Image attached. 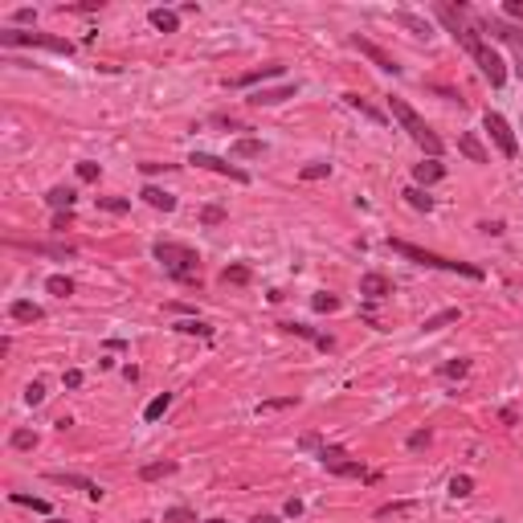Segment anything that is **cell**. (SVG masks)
Listing matches in <instances>:
<instances>
[{"label": "cell", "instance_id": "obj_1", "mask_svg": "<svg viewBox=\"0 0 523 523\" xmlns=\"http://www.w3.org/2000/svg\"><path fill=\"white\" fill-rule=\"evenodd\" d=\"M437 17H441V25L454 33V42L462 45L475 62H479V70L486 74V82H490V86H503V82H507V62H503L490 45L482 42L479 29H475V25H466V21L454 12V4H437Z\"/></svg>", "mask_w": 523, "mask_h": 523}, {"label": "cell", "instance_id": "obj_2", "mask_svg": "<svg viewBox=\"0 0 523 523\" xmlns=\"http://www.w3.org/2000/svg\"><path fill=\"white\" fill-rule=\"evenodd\" d=\"M152 254H156V262L172 274L176 282H196L201 286V258H196V250H188L180 241H156Z\"/></svg>", "mask_w": 523, "mask_h": 523}, {"label": "cell", "instance_id": "obj_3", "mask_svg": "<svg viewBox=\"0 0 523 523\" xmlns=\"http://www.w3.org/2000/svg\"><path fill=\"white\" fill-rule=\"evenodd\" d=\"M389 111H392V119L409 131V139H413L417 147H425V152H430V160L441 156V139H437V131L430 127V123H425V119H421V115H417L405 98H389Z\"/></svg>", "mask_w": 523, "mask_h": 523}, {"label": "cell", "instance_id": "obj_4", "mask_svg": "<svg viewBox=\"0 0 523 523\" xmlns=\"http://www.w3.org/2000/svg\"><path fill=\"white\" fill-rule=\"evenodd\" d=\"M389 250H392V254H401V258H409V262H417V266H425V270H450V274L482 278L479 266H470V262H454V258H441V254H430V250H421V246H413V241H401V237H389Z\"/></svg>", "mask_w": 523, "mask_h": 523}, {"label": "cell", "instance_id": "obj_5", "mask_svg": "<svg viewBox=\"0 0 523 523\" xmlns=\"http://www.w3.org/2000/svg\"><path fill=\"white\" fill-rule=\"evenodd\" d=\"M0 45H37V49L62 53V57H70V53H74V45L66 42V37H49V33H21V29H4V33H0Z\"/></svg>", "mask_w": 523, "mask_h": 523}, {"label": "cell", "instance_id": "obj_6", "mask_svg": "<svg viewBox=\"0 0 523 523\" xmlns=\"http://www.w3.org/2000/svg\"><path fill=\"white\" fill-rule=\"evenodd\" d=\"M319 462H323L331 475H344V479H376V475H368L360 462H351L344 446H323V450H319Z\"/></svg>", "mask_w": 523, "mask_h": 523}, {"label": "cell", "instance_id": "obj_7", "mask_svg": "<svg viewBox=\"0 0 523 523\" xmlns=\"http://www.w3.org/2000/svg\"><path fill=\"white\" fill-rule=\"evenodd\" d=\"M482 127L490 131V139H495V147L507 156V160H515L520 156V139H515V131H511V123L499 115V111H486L482 115Z\"/></svg>", "mask_w": 523, "mask_h": 523}, {"label": "cell", "instance_id": "obj_8", "mask_svg": "<svg viewBox=\"0 0 523 523\" xmlns=\"http://www.w3.org/2000/svg\"><path fill=\"white\" fill-rule=\"evenodd\" d=\"M188 164L209 168V172H217V176H229V180H237V184H250V172H246V168H237V164H229V160H221V156H209V152H192Z\"/></svg>", "mask_w": 523, "mask_h": 523}, {"label": "cell", "instance_id": "obj_9", "mask_svg": "<svg viewBox=\"0 0 523 523\" xmlns=\"http://www.w3.org/2000/svg\"><path fill=\"white\" fill-rule=\"evenodd\" d=\"M351 45H356V49H360V53H364V57H368V62H372L376 70H385V74H392V78L401 74V66H396V57H392V53H385L380 45H372V42H368V37H360V33H351Z\"/></svg>", "mask_w": 523, "mask_h": 523}, {"label": "cell", "instance_id": "obj_10", "mask_svg": "<svg viewBox=\"0 0 523 523\" xmlns=\"http://www.w3.org/2000/svg\"><path fill=\"white\" fill-rule=\"evenodd\" d=\"M45 479L53 482V486H70V490H82L86 499H94V503L102 499V486H98V482H90L86 475H70V470H49Z\"/></svg>", "mask_w": 523, "mask_h": 523}, {"label": "cell", "instance_id": "obj_11", "mask_svg": "<svg viewBox=\"0 0 523 523\" xmlns=\"http://www.w3.org/2000/svg\"><path fill=\"white\" fill-rule=\"evenodd\" d=\"M360 295H368V299H385V295H392V282L385 278V274H364L360 278Z\"/></svg>", "mask_w": 523, "mask_h": 523}, {"label": "cell", "instance_id": "obj_12", "mask_svg": "<svg viewBox=\"0 0 523 523\" xmlns=\"http://www.w3.org/2000/svg\"><path fill=\"white\" fill-rule=\"evenodd\" d=\"M266 78H282V66L278 62H270V66H262V70H250V74H241V78H233V86H258V82H266Z\"/></svg>", "mask_w": 523, "mask_h": 523}, {"label": "cell", "instance_id": "obj_13", "mask_svg": "<svg viewBox=\"0 0 523 523\" xmlns=\"http://www.w3.org/2000/svg\"><path fill=\"white\" fill-rule=\"evenodd\" d=\"M295 90H299V86H291V82H286V86H274V90H258L250 102H254V107H278V102L295 98Z\"/></svg>", "mask_w": 523, "mask_h": 523}, {"label": "cell", "instance_id": "obj_14", "mask_svg": "<svg viewBox=\"0 0 523 523\" xmlns=\"http://www.w3.org/2000/svg\"><path fill=\"white\" fill-rule=\"evenodd\" d=\"M74 201H78V192H74V188H62V184L45 192V205H49V209H57V213H70V209H74Z\"/></svg>", "mask_w": 523, "mask_h": 523}, {"label": "cell", "instance_id": "obj_15", "mask_svg": "<svg viewBox=\"0 0 523 523\" xmlns=\"http://www.w3.org/2000/svg\"><path fill=\"white\" fill-rule=\"evenodd\" d=\"M8 315H12L17 323H42L45 319V311L37 303H29V299H17V303L8 306Z\"/></svg>", "mask_w": 523, "mask_h": 523}, {"label": "cell", "instance_id": "obj_16", "mask_svg": "<svg viewBox=\"0 0 523 523\" xmlns=\"http://www.w3.org/2000/svg\"><path fill=\"white\" fill-rule=\"evenodd\" d=\"M139 196H143L152 209H160V213H172V209H176V196H172V192H164V188H156V184H147Z\"/></svg>", "mask_w": 523, "mask_h": 523}, {"label": "cell", "instance_id": "obj_17", "mask_svg": "<svg viewBox=\"0 0 523 523\" xmlns=\"http://www.w3.org/2000/svg\"><path fill=\"white\" fill-rule=\"evenodd\" d=\"M441 176H446V168H441V164H437V160H421V164H417V168H413V180H417V188H421V184H425V188H430V184H437V180H441Z\"/></svg>", "mask_w": 523, "mask_h": 523}, {"label": "cell", "instance_id": "obj_18", "mask_svg": "<svg viewBox=\"0 0 523 523\" xmlns=\"http://www.w3.org/2000/svg\"><path fill=\"white\" fill-rule=\"evenodd\" d=\"M344 102H348L351 111H360V115H364V119H372V123H385V119H389V115H385V111H376V107H372V102H368V98H360V94H344Z\"/></svg>", "mask_w": 523, "mask_h": 523}, {"label": "cell", "instance_id": "obj_19", "mask_svg": "<svg viewBox=\"0 0 523 523\" xmlns=\"http://www.w3.org/2000/svg\"><path fill=\"white\" fill-rule=\"evenodd\" d=\"M462 319V311L458 306H446V311H437V315H430L425 323H421V331H441V327H450V323H458Z\"/></svg>", "mask_w": 523, "mask_h": 523}, {"label": "cell", "instance_id": "obj_20", "mask_svg": "<svg viewBox=\"0 0 523 523\" xmlns=\"http://www.w3.org/2000/svg\"><path fill=\"white\" fill-rule=\"evenodd\" d=\"M147 21H152L160 33H176V29H180V17H176L172 8H152V12H147Z\"/></svg>", "mask_w": 523, "mask_h": 523}, {"label": "cell", "instance_id": "obj_21", "mask_svg": "<svg viewBox=\"0 0 523 523\" xmlns=\"http://www.w3.org/2000/svg\"><path fill=\"white\" fill-rule=\"evenodd\" d=\"M458 152H462L470 164H486V160H490V156H486V147H482L475 135H462V139H458Z\"/></svg>", "mask_w": 523, "mask_h": 523}, {"label": "cell", "instance_id": "obj_22", "mask_svg": "<svg viewBox=\"0 0 523 523\" xmlns=\"http://www.w3.org/2000/svg\"><path fill=\"white\" fill-rule=\"evenodd\" d=\"M495 37H503V42H515V45H523V29H515V25H507V21H499V17H490V21H482Z\"/></svg>", "mask_w": 523, "mask_h": 523}, {"label": "cell", "instance_id": "obj_23", "mask_svg": "<svg viewBox=\"0 0 523 523\" xmlns=\"http://www.w3.org/2000/svg\"><path fill=\"white\" fill-rule=\"evenodd\" d=\"M392 21H396V25H405V29H409V33H417V37H430V33H434V29H430V21H421V17H413V12H396Z\"/></svg>", "mask_w": 523, "mask_h": 523}, {"label": "cell", "instance_id": "obj_24", "mask_svg": "<svg viewBox=\"0 0 523 523\" xmlns=\"http://www.w3.org/2000/svg\"><path fill=\"white\" fill-rule=\"evenodd\" d=\"M401 196H405V201H409L413 209H421V213H430V209H434V196H430L425 188H417V184H409V188H405Z\"/></svg>", "mask_w": 523, "mask_h": 523}, {"label": "cell", "instance_id": "obj_25", "mask_svg": "<svg viewBox=\"0 0 523 523\" xmlns=\"http://www.w3.org/2000/svg\"><path fill=\"white\" fill-rule=\"evenodd\" d=\"M168 405H172V392H160V396H152V401H147V409H143V421H160V417L168 413Z\"/></svg>", "mask_w": 523, "mask_h": 523}, {"label": "cell", "instance_id": "obj_26", "mask_svg": "<svg viewBox=\"0 0 523 523\" xmlns=\"http://www.w3.org/2000/svg\"><path fill=\"white\" fill-rule=\"evenodd\" d=\"M262 152H266L262 139H237V143H233V156H237V160H258Z\"/></svg>", "mask_w": 523, "mask_h": 523}, {"label": "cell", "instance_id": "obj_27", "mask_svg": "<svg viewBox=\"0 0 523 523\" xmlns=\"http://www.w3.org/2000/svg\"><path fill=\"white\" fill-rule=\"evenodd\" d=\"M168 475H176V462H147V466L139 470V479H143V482L168 479Z\"/></svg>", "mask_w": 523, "mask_h": 523}, {"label": "cell", "instance_id": "obj_28", "mask_svg": "<svg viewBox=\"0 0 523 523\" xmlns=\"http://www.w3.org/2000/svg\"><path fill=\"white\" fill-rule=\"evenodd\" d=\"M45 291H49V295H57V299H70V295H74V282H70L66 274H53V278L45 282Z\"/></svg>", "mask_w": 523, "mask_h": 523}, {"label": "cell", "instance_id": "obj_29", "mask_svg": "<svg viewBox=\"0 0 523 523\" xmlns=\"http://www.w3.org/2000/svg\"><path fill=\"white\" fill-rule=\"evenodd\" d=\"M176 331H184V336H201V340H213V327L201 323V319H184V323H176Z\"/></svg>", "mask_w": 523, "mask_h": 523}, {"label": "cell", "instance_id": "obj_30", "mask_svg": "<svg viewBox=\"0 0 523 523\" xmlns=\"http://www.w3.org/2000/svg\"><path fill=\"white\" fill-rule=\"evenodd\" d=\"M12 503H17V507H33V511H42V515H49V503H45V499H37V495H25V490H12Z\"/></svg>", "mask_w": 523, "mask_h": 523}, {"label": "cell", "instance_id": "obj_31", "mask_svg": "<svg viewBox=\"0 0 523 523\" xmlns=\"http://www.w3.org/2000/svg\"><path fill=\"white\" fill-rule=\"evenodd\" d=\"M450 495H458V499L475 495V479H470V475H454V479H450Z\"/></svg>", "mask_w": 523, "mask_h": 523}, {"label": "cell", "instance_id": "obj_32", "mask_svg": "<svg viewBox=\"0 0 523 523\" xmlns=\"http://www.w3.org/2000/svg\"><path fill=\"white\" fill-rule=\"evenodd\" d=\"M299 405V396H274V401H262L258 413H278V409H295Z\"/></svg>", "mask_w": 523, "mask_h": 523}, {"label": "cell", "instance_id": "obj_33", "mask_svg": "<svg viewBox=\"0 0 523 523\" xmlns=\"http://www.w3.org/2000/svg\"><path fill=\"white\" fill-rule=\"evenodd\" d=\"M98 209H107V213H127L131 201L127 196H98Z\"/></svg>", "mask_w": 523, "mask_h": 523}, {"label": "cell", "instance_id": "obj_34", "mask_svg": "<svg viewBox=\"0 0 523 523\" xmlns=\"http://www.w3.org/2000/svg\"><path fill=\"white\" fill-rule=\"evenodd\" d=\"M221 278H225V286H229V282H233V286H241V282H250V270H246V266H229Z\"/></svg>", "mask_w": 523, "mask_h": 523}, {"label": "cell", "instance_id": "obj_35", "mask_svg": "<svg viewBox=\"0 0 523 523\" xmlns=\"http://www.w3.org/2000/svg\"><path fill=\"white\" fill-rule=\"evenodd\" d=\"M327 172H331V164H327V160H315V164L303 168V180H323Z\"/></svg>", "mask_w": 523, "mask_h": 523}, {"label": "cell", "instance_id": "obj_36", "mask_svg": "<svg viewBox=\"0 0 523 523\" xmlns=\"http://www.w3.org/2000/svg\"><path fill=\"white\" fill-rule=\"evenodd\" d=\"M470 372V360H450V364H441V376H466Z\"/></svg>", "mask_w": 523, "mask_h": 523}, {"label": "cell", "instance_id": "obj_37", "mask_svg": "<svg viewBox=\"0 0 523 523\" xmlns=\"http://www.w3.org/2000/svg\"><path fill=\"white\" fill-rule=\"evenodd\" d=\"M33 446H37V434H29V430L12 434V450H33Z\"/></svg>", "mask_w": 523, "mask_h": 523}, {"label": "cell", "instance_id": "obj_38", "mask_svg": "<svg viewBox=\"0 0 523 523\" xmlns=\"http://www.w3.org/2000/svg\"><path fill=\"white\" fill-rule=\"evenodd\" d=\"M413 507H417V503H385L376 515H380V520H389V515H405V511H413Z\"/></svg>", "mask_w": 523, "mask_h": 523}, {"label": "cell", "instance_id": "obj_39", "mask_svg": "<svg viewBox=\"0 0 523 523\" xmlns=\"http://www.w3.org/2000/svg\"><path fill=\"white\" fill-rule=\"evenodd\" d=\"M98 172H102V168H98L94 160H82V164H78V180H86V184H94V180H98Z\"/></svg>", "mask_w": 523, "mask_h": 523}, {"label": "cell", "instance_id": "obj_40", "mask_svg": "<svg viewBox=\"0 0 523 523\" xmlns=\"http://www.w3.org/2000/svg\"><path fill=\"white\" fill-rule=\"evenodd\" d=\"M42 401H45V385L42 380H33V385L25 389V405H42Z\"/></svg>", "mask_w": 523, "mask_h": 523}, {"label": "cell", "instance_id": "obj_41", "mask_svg": "<svg viewBox=\"0 0 523 523\" xmlns=\"http://www.w3.org/2000/svg\"><path fill=\"white\" fill-rule=\"evenodd\" d=\"M164 523H192V511L188 507H172V511H164Z\"/></svg>", "mask_w": 523, "mask_h": 523}, {"label": "cell", "instance_id": "obj_42", "mask_svg": "<svg viewBox=\"0 0 523 523\" xmlns=\"http://www.w3.org/2000/svg\"><path fill=\"white\" fill-rule=\"evenodd\" d=\"M311 306H315V311H336V306H340V299H336V295H315V299H311Z\"/></svg>", "mask_w": 523, "mask_h": 523}, {"label": "cell", "instance_id": "obj_43", "mask_svg": "<svg viewBox=\"0 0 523 523\" xmlns=\"http://www.w3.org/2000/svg\"><path fill=\"white\" fill-rule=\"evenodd\" d=\"M201 221H205V225H221V221H225V209L209 205V209H201Z\"/></svg>", "mask_w": 523, "mask_h": 523}, {"label": "cell", "instance_id": "obj_44", "mask_svg": "<svg viewBox=\"0 0 523 523\" xmlns=\"http://www.w3.org/2000/svg\"><path fill=\"white\" fill-rule=\"evenodd\" d=\"M430 446V430H417V434H409V450H425Z\"/></svg>", "mask_w": 523, "mask_h": 523}, {"label": "cell", "instance_id": "obj_45", "mask_svg": "<svg viewBox=\"0 0 523 523\" xmlns=\"http://www.w3.org/2000/svg\"><path fill=\"white\" fill-rule=\"evenodd\" d=\"M503 12H507V17H515V21H523V0H507V4H503Z\"/></svg>", "mask_w": 523, "mask_h": 523}, {"label": "cell", "instance_id": "obj_46", "mask_svg": "<svg viewBox=\"0 0 523 523\" xmlns=\"http://www.w3.org/2000/svg\"><path fill=\"white\" fill-rule=\"evenodd\" d=\"M29 21H37V12L33 8H17V25H29Z\"/></svg>", "mask_w": 523, "mask_h": 523}, {"label": "cell", "instance_id": "obj_47", "mask_svg": "<svg viewBox=\"0 0 523 523\" xmlns=\"http://www.w3.org/2000/svg\"><path fill=\"white\" fill-rule=\"evenodd\" d=\"M78 385H82V372H78V368H70V372H66V389H78Z\"/></svg>", "mask_w": 523, "mask_h": 523}, {"label": "cell", "instance_id": "obj_48", "mask_svg": "<svg viewBox=\"0 0 523 523\" xmlns=\"http://www.w3.org/2000/svg\"><path fill=\"white\" fill-rule=\"evenodd\" d=\"M286 515L299 520V515H303V503H299V499H286Z\"/></svg>", "mask_w": 523, "mask_h": 523}, {"label": "cell", "instance_id": "obj_49", "mask_svg": "<svg viewBox=\"0 0 523 523\" xmlns=\"http://www.w3.org/2000/svg\"><path fill=\"white\" fill-rule=\"evenodd\" d=\"M70 221H74V209H70V213H57V217H53V229H66Z\"/></svg>", "mask_w": 523, "mask_h": 523}, {"label": "cell", "instance_id": "obj_50", "mask_svg": "<svg viewBox=\"0 0 523 523\" xmlns=\"http://www.w3.org/2000/svg\"><path fill=\"white\" fill-rule=\"evenodd\" d=\"M168 168H176V164H143V172L156 176V172H168Z\"/></svg>", "mask_w": 523, "mask_h": 523}, {"label": "cell", "instance_id": "obj_51", "mask_svg": "<svg viewBox=\"0 0 523 523\" xmlns=\"http://www.w3.org/2000/svg\"><path fill=\"white\" fill-rule=\"evenodd\" d=\"M479 229H482V233H503V225H499V221H482Z\"/></svg>", "mask_w": 523, "mask_h": 523}, {"label": "cell", "instance_id": "obj_52", "mask_svg": "<svg viewBox=\"0 0 523 523\" xmlns=\"http://www.w3.org/2000/svg\"><path fill=\"white\" fill-rule=\"evenodd\" d=\"M205 523H225V520H205Z\"/></svg>", "mask_w": 523, "mask_h": 523}, {"label": "cell", "instance_id": "obj_53", "mask_svg": "<svg viewBox=\"0 0 523 523\" xmlns=\"http://www.w3.org/2000/svg\"><path fill=\"white\" fill-rule=\"evenodd\" d=\"M49 523H62V520H49Z\"/></svg>", "mask_w": 523, "mask_h": 523}]
</instances>
